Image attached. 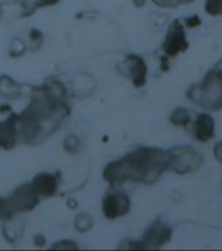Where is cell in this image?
<instances>
[{
  "mask_svg": "<svg viewBox=\"0 0 222 251\" xmlns=\"http://www.w3.org/2000/svg\"><path fill=\"white\" fill-rule=\"evenodd\" d=\"M187 97L201 109L209 111L222 109V71L216 67L209 71L203 81L188 88Z\"/></svg>",
  "mask_w": 222,
  "mask_h": 251,
  "instance_id": "cell-2",
  "label": "cell"
},
{
  "mask_svg": "<svg viewBox=\"0 0 222 251\" xmlns=\"http://www.w3.org/2000/svg\"><path fill=\"white\" fill-rule=\"evenodd\" d=\"M131 208V200L128 195H125L124 192H111L103 199L102 209L103 215L109 220L118 219L128 213Z\"/></svg>",
  "mask_w": 222,
  "mask_h": 251,
  "instance_id": "cell-7",
  "label": "cell"
},
{
  "mask_svg": "<svg viewBox=\"0 0 222 251\" xmlns=\"http://www.w3.org/2000/svg\"><path fill=\"white\" fill-rule=\"evenodd\" d=\"M145 1H147V0H133V4H135L136 7H143L145 4Z\"/></svg>",
  "mask_w": 222,
  "mask_h": 251,
  "instance_id": "cell-22",
  "label": "cell"
},
{
  "mask_svg": "<svg viewBox=\"0 0 222 251\" xmlns=\"http://www.w3.org/2000/svg\"><path fill=\"white\" fill-rule=\"evenodd\" d=\"M205 12L211 16H222V0H207Z\"/></svg>",
  "mask_w": 222,
  "mask_h": 251,
  "instance_id": "cell-15",
  "label": "cell"
},
{
  "mask_svg": "<svg viewBox=\"0 0 222 251\" xmlns=\"http://www.w3.org/2000/svg\"><path fill=\"white\" fill-rule=\"evenodd\" d=\"M58 3L59 0H16L15 3H12V7L17 9L15 12V13H17L16 17L24 19V17L33 15L39 8L50 7V5H55Z\"/></svg>",
  "mask_w": 222,
  "mask_h": 251,
  "instance_id": "cell-11",
  "label": "cell"
},
{
  "mask_svg": "<svg viewBox=\"0 0 222 251\" xmlns=\"http://www.w3.org/2000/svg\"><path fill=\"white\" fill-rule=\"evenodd\" d=\"M59 184V178L51 173H39L34 176L31 186L37 194L45 198H50L56 192Z\"/></svg>",
  "mask_w": 222,
  "mask_h": 251,
  "instance_id": "cell-9",
  "label": "cell"
},
{
  "mask_svg": "<svg viewBox=\"0 0 222 251\" xmlns=\"http://www.w3.org/2000/svg\"><path fill=\"white\" fill-rule=\"evenodd\" d=\"M216 68H219V70L222 71V59H221V60H220L219 63H217V66H216Z\"/></svg>",
  "mask_w": 222,
  "mask_h": 251,
  "instance_id": "cell-23",
  "label": "cell"
},
{
  "mask_svg": "<svg viewBox=\"0 0 222 251\" xmlns=\"http://www.w3.org/2000/svg\"><path fill=\"white\" fill-rule=\"evenodd\" d=\"M64 147L68 152H74L78 148V139L76 136H68L64 141Z\"/></svg>",
  "mask_w": 222,
  "mask_h": 251,
  "instance_id": "cell-18",
  "label": "cell"
},
{
  "mask_svg": "<svg viewBox=\"0 0 222 251\" xmlns=\"http://www.w3.org/2000/svg\"><path fill=\"white\" fill-rule=\"evenodd\" d=\"M74 226H76V229L78 231H81V233L89 230L90 227H92V219L88 215H84V213L78 215L76 221H74Z\"/></svg>",
  "mask_w": 222,
  "mask_h": 251,
  "instance_id": "cell-16",
  "label": "cell"
},
{
  "mask_svg": "<svg viewBox=\"0 0 222 251\" xmlns=\"http://www.w3.org/2000/svg\"><path fill=\"white\" fill-rule=\"evenodd\" d=\"M169 170L178 174L196 172L203 162V156L191 147H175L168 151Z\"/></svg>",
  "mask_w": 222,
  "mask_h": 251,
  "instance_id": "cell-3",
  "label": "cell"
},
{
  "mask_svg": "<svg viewBox=\"0 0 222 251\" xmlns=\"http://www.w3.org/2000/svg\"><path fill=\"white\" fill-rule=\"evenodd\" d=\"M215 128V119H213L211 114H200L199 117L196 118L195 126H194V135H195L196 140L205 143V141H209L211 139H213Z\"/></svg>",
  "mask_w": 222,
  "mask_h": 251,
  "instance_id": "cell-10",
  "label": "cell"
},
{
  "mask_svg": "<svg viewBox=\"0 0 222 251\" xmlns=\"http://www.w3.org/2000/svg\"><path fill=\"white\" fill-rule=\"evenodd\" d=\"M213 154H215V157L217 158V161H220L222 164V140L216 144L215 149H213Z\"/></svg>",
  "mask_w": 222,
  "mask_h": 251,
  "instance_id": "cell-20",
  "label": "cell"
},
{
  "mask_svg": "<svg viewBox=\"0 0 222 251\" xmlns=\"http://www.w3.org/2000/svg\"><path fill=\"white\" fill-rule=\"evenodd\" d=\"M170 121H172L173 125L184 127V126H187L191 122V115H190V111L187 109L176 107L172 113V115H170Z\"/></svg>",
  "mask_w": 222,
  "mask_h": 251,
  "instance_id": "cell-14",
  "label": "cell"
},
{
  "mask_svg": "<svg viewBox=\"0 0 222 251\" xmlns=\"http://www.w3.org/2000/svg\"><path fill=\"white\" fill-rule=\"evenodd\" d=\"M188 49V41L183 24L180 21H174L169 26L168 34L162 43V50L166 56H176L179 52H184Z\"/></svg>",
  "mask_w": 222,
  "mask_h": 251,
  "instance_id": "cell-4",
  "label": "cell"
},
{
  "mask_svg": "<svg viewBox=\"0 0 222 251\" xmlns=\"http://www.w3.org/2000/svg\"><path fill=\"white\" fill-rule=\"evenodd\" d=\"M184 23H186V26L195 27V26H199L200 24H201V20H200L199 16H191V17L186 19Z\"/></svg>",
  "mask_w": 222,
  "mask_h": 251,
  "instance_id": "cell-19",
  "label": "cell"
},
{
  "mask_svg": "<svg viewBox=\"0 0 222 251\" xmlns=\"http://www.w3.org/2000/svg\"><path fill=\"white\" fill-rule=\"evenodd\" d=\"M195 0H153V3L161 8H176L182 4H190Z\"/></svg>",
  "mask_w": 222,
  "mask_h": 251,
  "instance_id": "cell-17",
  "label": "cell"
},
{
  "mask_svg": "<svg viewBox=\"0 0 222 251\" xmlns=\"http://www.w3.org/2000/svg\"><path fill=\"white\" fill-rule=\"evenodd\" d=\"M8 203L13 215L20 212L31 211L38 204V194L33 188L31 183L23 184L8 198Z\"/></svg>",
  "mask_w": 222,
  "mask_h": 251,
  "instance_id": "cell-6",
  "label": "cell"
},
{
  "mask_svg": "<svg viewBox=\"0 0 222 251\" xmlns=\"http://www.w3.org/2000/svg\"><path fill=\"white\" fill-rule=\"evenodd\" d=\"M20 94L19 84L12 80L9 76L0 77V97L1 98H15Z\"/></svg>",
  "mask_w": 222,
  "mask_h": 251,
  "instance_id": "cell-13",
  "label": "cell"
},
{
  "mask_svg": "<svg viewBox=\"0 0 222 251\" xmlns=\"http://www.w3.org/2000/svg\"><path fill=\"white\" fill-rule=\"evenodd\" d=\"M30 37L31 39H35V41H38V42H41V39H42V34H41L38 30H31Z\"/></svg>",
  "mask_w": 222,
  "mask_h": 251,
  "instance_id": "cell-21",
  "label": "cell"
},
{
  "mask_svg": "<svg viewBox=\"0 0 222 251\" xmlns=\"http://www.w3.org/2000/svg\"><path fill=\"white\" fill-rule=\"evenodd\" d=\"M123 66L125 68V72L129 75L132 80L133 85L136 88H141L147 82V76H148V67L147 63L141 56L135 54H129L125 56Z\"/></svg>",
  "mask_w": 222,
  "mask_h": 251,
  "instance_id": "cell-8",
  "label": "cell"
},
{
  "mask_svg": "<svg viewBox=\"0 0 222 251\" xmlns=\"http://www.w3.org/2000/svg\"><path fill=\"white\" fill-rule=\"evenodd\" d=\"M16 115H12L7 121L0 122V148L12 149L17 141Z\"/></svg>",
  "mask_w": 222,
  "mask_h": 251,
  "instance_id": "cell-12",
  "label": "cell"
},
{
  "mask_svg": "<svg viewBox=\"0 0 222 251\" xmlns=\"http://www.w3.org/2000/svg\"><path fill=\"white\" fill-rule=\"evenodd\" d=\"M169 170L168 151L158 148H137L121 160L110 162L103 170V178L111 184L124 182L154 183Z\"/></svg>",
  "mask_w": 222,
  "mask_h": 251,
  "instance_id": "cell-1",
  "label": "cell"
},
{
  "mask_svg": "<svg viewBox=\"0 0 222 251\" xmlns=\"http://www.w3.org/2000/svg\"><path fill=\"white\" fill-rule=\"evenodd\" d=\"M172 234V227L160 220H157L145 230L143 239L135 245H131V247H140V249L141 247H153V249L161 247L170 241Z\"/></svg>",
  "mask_w": 222,
  "mask_h": 251,
  "instance_id": "cell-5",
  "label": "cell"
}]
</instances>
